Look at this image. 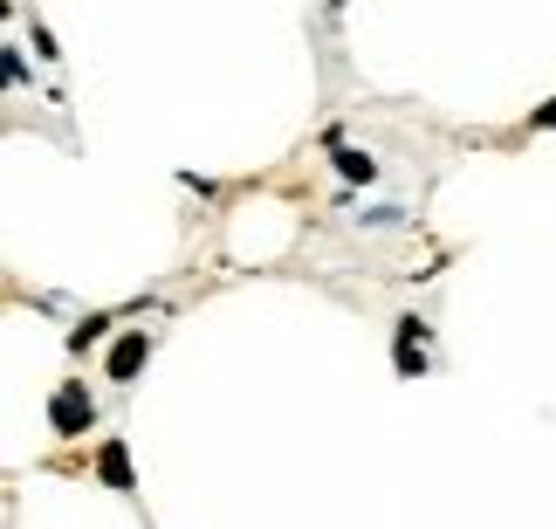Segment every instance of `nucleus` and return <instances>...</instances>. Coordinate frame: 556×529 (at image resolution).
<instances>
[{
  "instance_id": "f257e3e1",
  "label": "nucleus",
  "mask_w": 556,
  "mask_h": 529,
  "mask_svg": "<svg viewBox=\"0 0 556 529\" xmlns=\"http://www.w3.org/2000/svg\"><path fill=\"white\" fill-rule=\"evenodd\" d=\"M90 427H97V392L83 386V378H62L49 392V433L55 440H83Z\"/></svg>"
},
{
  "instance_id": "f03ea898",
  "label": "nucleus",
  "mask_w": 556,
  "mask_h": 529,
  "mask_svg": "<svg viewBox=\"0 0 556 529\" xmlns=\"http://www.w3.org/2000/svg\"><path fill=\"white\" fill-rule=\"evenodd\" d=\"M152 351H159V330H124L111 351H103V378L111 386H131V378L152 365Z\"/></svg>"
},
{
  "instance_id": "7ed1b4c3",
  "label": "nucleus",
  "mask_w": 556,
  "mask_h": 529,
  "mask_svg": "<svg viewBox=\"0 0 556 529\" xmlns=\"http://www.w3.org/2000/svg\"><path fill=\"white\" fill-rule=\"evenodd\" d=\"M426 365H433V357H426V324L419 316H399L392 324V371L399 378H426Z\"/></svg>"
},
{
  "instance_id": "20e7f679",
  "label": "nucleus",
  "mask_w": 556,
  "mask_h": 529,
  "mask_svg": "<svg viewBox=\"0 0 556 529\" xmlns=\"http://www.w3.org/2000/svg\"><path fill=\"white\" fill-rule=\"evenodd\" d=\"M97 481L111 495H138V475H131V448H124V440H103L97 448Z\"/></svg>"
},
{
  "instance_id": "39448f33",
  "label": "nucleus",
  "mask_w": 556,
  "mask_h": 529,
  "mask_svg": "<svg viewBox=\"0 0 556 529\" xmlns=\"http://www.w3.org/2000/svg\"><path fill=\"white\" fill-rule=\"evenodd\" d=\"M330 165H337V179H344V186H371L378 179V159L357 152V144H330Z\"/></svg>"
},
{
  "instance_id": "423d86ee",
  "label": "nucleus",
  "mask_w": 556,
  "mask_h": 529,
  "mask_svg": "<svg viewBox=\"0 0 556 529\" xmlns=\"http://www.w3.org/2000/svg\"><path fill=\"white\" fill-rule=\"evenodd\" d=\"M111 324H117V316H111V310H97V316H83V324L70 330V351L83 357V351H90V344H97V337H103V330H111Z\"/></svg>"
},
{
  "instance_id": "0eeeda50",
  "label": "nucleus",
  "mask_w": 556,
  "mask_h": 529,
  "mask_svg": "<svg viewBox=\"0 0 556 529\" xmlns=\"http://www.w3.org/2000/svg\"><path fill=\"white\" fill-rule=\"evenodd\" d=\"M28 35H35V49H41V62H62V49H55V35L41 28V21H28Z\"/></svg>"
},
{
  "instance_id": "6e6552de",
  "label": "nucleus",
  "mask_w": 556,
  "mask_h": 529,
  "mask_svg": "<svg viewBox=\"0 0 556 529\" xmlns=\"http://www.w3.org/2000/svg\"><path fill=\"white\" fill-rule=\"evenodd\" d=\"M365 227H405V214H399V206H371Z\"/></svg>"
},
{
  "instance_id": "1a4fd4ad",
  "label": "nucleus",
  "mask_w": 556,
  "mask_h": 529,
  "mask_svg": "<svg viewBox=\"0 0 556 529\" xmlns=\"http://www.w3.org/2000/svg\"><path fill=\"white\" fill-rule=\"evenodd\" d=\"M529 131H556V97L543 103V111H529Z\"/></svg>"
}]
</instances>
